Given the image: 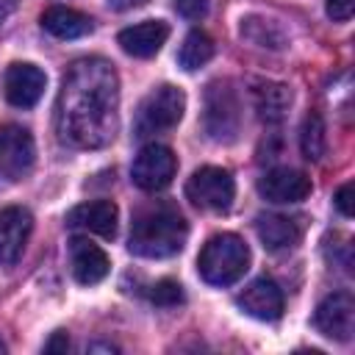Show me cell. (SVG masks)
I'll use <instances>...</instances> for the list:
<instances>
[{
    "label": "cell",
    "mask_w": 355,
    "mask_h": 355,
    "mask_svg": "<svg viewBox=\"0 0 355 355\" xmlns=\"http://www.w3.org/2000/svg\"><path fill=\"white\" fill-rule=\"evenodd\" d=\"M116 216H119V211L111 200H89V202L75 205L67 214V227L111 239L116 233Z\"/></svg>",
    "instance_id": "15"
},
{
    "label": "cell",
    "mask_w": 355,
    "mask_h": 355,
    "mask_svg": "<svg viewBox=\"0 0 355 355\" xmlns=\"http://www.w3.org/2000/svg\"><path fill=\"white\" fill-rule=\"evenodd\" d=\"M186 197L202 211H227L236 197V183L222 166H200L186 183Z\"/></svg>",
    "instance_id": "6"
},
{
    "label": "cell",
    "mask_w": 355,
    "mask_h": 355,
    "mask_svg": "<svg viewBox=\"0 0 355 355\" xmlns=\"http://www.w3.org/2000/svg\"><path fill=\"white\" fill-rule=\"evenodd\" d=\"M258 194L275 205L302 202L311 194V178L291 166H275L258 180Z\"/></svg>",
    "instance_id": "11"
},
{
    "label": "cell",
    "mask_w": 355,
    "mask_h": 355,
    "mask_svg": "<svg viewBox=\"0 0 355 355\" xmlns=\"http://www.w3.org/2000/svg\"><path fill=\"white\" fill-rule=\"evenodd\" d=\"M178 172V158L166 144H144L130 166V180L141 191H161L172 183Z\"/></svg>",
    "instance_id": "7"
},
{
    "label": "cell",
    "mask_w": 355,
    "mask_h": 355,
    "mask_svg": "<svg viewBox=\"0 0 355 355\" xmlns=\"http://www.w3.org/2000/svg\"><path fill=\"white\" fill-rule=\"evenodd\" d=\"M183 108H186V97L178 86L172 83H161L155 86L136 108V116H133V136L136 139H150L155 133H164V130H172L180 116H183Z\"/></svg>",
    "instance_id": "4"
},
{
    "label": "cell",
    "mask_w": 355,
    "mask_h": 355,
    "mask_svg": "<svg viewBox=\"0 0 355 355\" xmlns=\"http://www.w3.org/2000/svg\"><path fill=\"white\" fill-rule=\"evenodd\" d=\"M189 239V225L172 205H158L136 214L130 225V252L141 258H169L183 250Z\"/></svg>",
    "instance_id": "2"
},
{
    "label": "cell",
    "mask_w": 355,
    "mask_h": 355,
    "mask_svg": "<svg viewBox=\"0 0 355 355\" xmlns=\"http://www.w3.org/2000/svg\"><path fill=\"white\" fill-rule=\"evenodd\" d=\"M336 208H338L344 216H352V183H344V186L336 191Z\"/></svg>",
    "instance_id": "26"
},
{
    "label": "cell",
    "mask_w": 355,
    "mask_h": 355,
    "mask_svg": "<svg viewBox=\"0 0 355 355\" xmlns=\"http://www.w3.org/2000/svg\"><path fill=\"white\" fill-rule=\"evenodd\" d=\"M3 349H6V347H3V341H0V352H3Z\"/></svg>",
    "instance_id": "30"
},
{
    "label": "cell",
    "mask_w": 355,
    "mask_h": 355,
    "mask_svg": "<svg viewBox=\"0 0 355 355\" xmlns=\"http://www.w3.org/2000/svg\"><path fill=\"white\" fill-rule=\"evenodd\" d=\"M31 230H33V216L28 208L8 205L0 211V266H11L22 255Z\"/></svg>",
    "instance_id": "12"
},
{
    "label": "cell",
    "mask_w": 355,
    "mask_h": 355,
    "mask_svg": "<svg viewBox=\"0 0 355 355\" xmlns=\"http://www.w3.org/2000/svg\"><path fill=\"white\" fill-rule=\"evenodd\" d=\"M119 128V78L105 58L75 61L55 100L58 139L78 150H100Z\"/></svg>",
    "instance_id": "1"
},
{
    "label": "cell",
    "mask_w": 355,
    "mask_h": 355,
    "mask_svg": "<svg viewBox=\"0 0 355 355\" xmlns=\"http://www.w3.org/2000/svg\"><path fill=\"white\" fill-rule=\"evenodd\" d=\"M236 302H239V308H241L247 316H252V319H258V322H275V319H280V313H283V291H280V286H277L275 280H269V277L252 280V283L236 297Z\"/></svg>",
    "instance_id": "13"
},
{
    "label": "cell",
    "mask_w": 355,
    "mask_h": 355,
    "mask_svg": "<svg viewBox=\"0 0 355 355\" xmlns=\"http://www.w3.org/2000/svg\"><path fill=\"white\" fill-rule=\"evenodd\" d=\"M252 105H255L261 122L277 125L288 114L291 89L286 83H275V80H255L252 83Z\"/></svg>",
    "instance_id": "18"
},
{
    "label": "cell",
    "mask_w": 355,
    "mask_h": 355,
    "mask_svg": "<svg viewBox=\"0 0 355 355\" xmlns=\"http://www.w3.org/2000/svg\"><path fill=\"white\" fill-rule=\"evenodd\" d=\"M175 8H178V14H180V17H186V19L197 22V19H202V17L208 14L211 0H175Z\"/></svg>",
    "instance_id": "24"
},
{
    "label": "cell",
    "mask_w": 355,
    "mask_h": 355,
    "mask_svg": "<svg viewBox=\"0 0 355 355\" xmlns=\"http://www.w3.org/2000/svg\"><path fill=\"white\" fill-rule=\"evenodd\" d=\"M14 6H17V0H0V22L14 11Z\"/></svg>",
    "instance_id": "29"
},
{
    "label": "cell",
    "mask_w": 355,
    "mask_h": 355,
    "mask_svg": "<svg viewBox=\"0 0 355 355\" xmlns=\"http://www.w3.org/2000/svg\"><path fill=\"white\" fill-rule=\"evenodd\" d=\"M355 11V0H327V17L336 22H347Z\"/></svg>",
    "instance_id": "25"
},
{
    "label": "cell",
    "mask_w": 355,
    "mask_h": 355,
    "mask_svg": "<svg viewBox=\"0 0 355 355\" xmlns=\"http://www.w3.org/2000/svg\"><path fill=\"white\" fill-rule=\"evenodd\" d=\"M255 233L266 250L280 252L300 244L305 233V222L302 216H288V214H261L255 219Z\"/></svg>",
    "instance_id": "14"
},
{
    "label": "cell",
    "mask_w": 355,
    "mask_h": 355,
    "mask_svg": "<svg viewBox=\"0 0 355 355\" xmlns=\"http://www.w3.org/2000/svg\"><path fill=\"white\" fill-rule=\"evenodd\" d=\"M69 349V336L64 330H55L53 338L44 344V352H67Z\"/></svg>",
    "instance_id": "27"
},
{
    "label": "cell",
    "mask_w": 355,
    "mask_h": 355,
    "mask_svg": "<svg viewBox=\"0 0 355 355\" xmlns=\"http://www.w3.org/2000/svg\"><path fill=\"white\" fill-rule=\"evenodd\" d=\"M211 58H214V39L205 31H191L183 39L180 50H178V64L186 72H194V69L205 67Z\"/></svg>",
    "instance_id": "21"
},
{
    "label": "cell",
    "mask_w": 355,
    "mask_h": 355,
    "mask_svg": "<svg viewBox=\"0 0 355 355\" xmlns=\"http://www.w3.org/2000/svg\"><path fill=\"white\" fill-rule=\"evenodd\" d=\"M205 133L214 141H233L241 128V105L239 94L227 80H214L205 89V111H202Z\"/></svg>",
    "instance_id": "5"
},
{
    "label": "cell",
    "mask_w": 355,
    "mask_h": 355,
    "mask_svg": "<svg viewBox=\"0 0 355 355\" xmlns=\"http://www.w3.org/2000/svg\"><path fill=\"white\" fill-rule=\"evenodd\" d=\"M313 324L322 336L333 341H349L355 333V300L349 291L327 294L313 313Z\"/></svg>",
    "instance_id": "9"
},
{
    "label": "cell",
    "mask_w": 355,
    "mask_h": 355,
    "mask_svg": "<svg viewBox=\"0 0 355 355\" xmlns=\"http://www.w3.org/2000/svg\"><path fill=\"white\" fill-rule=\"evenodd\" d=\"M69 266H72V277L83 286L100 283L111 269L108 255L94 241H89L83 236H75L69 241Z\"/></svg>",
    "instance_id": "17"
},
{
    "label": "cell",
    "mask_w": 355,
    "mask_h": 355,
    "mask_svg": "<svg viewBox=\"0 0 355 355\" xmlns=\"http://www.w3.org/2000/svg\"><path fill=\"white\" fill-rule=\"evenodd\" d=\"M36 161V144L28 128L22 125H0V175L8 180H22Z\"/></svg>",
    "instance_id": "8"
},
{
    "label": "cell",
    "mask_w": 355,
    "mask_h": 355,
    "mask_svg": "<svg viewBox=\"0 0 355 355\" xmlns=\"http://www.w3.org/2000/svg\"><path fill=\"white\" fill-rule=\"evenodd\" d=\"M324 147H327V136H324V119L319 111H311L305 119H302V128H300V150L308 161H319L324 155Z\"/></svg>",
    "instance_id": "22"
},
{
    "label": "cell",
    "mask_w": 355,
    "mask_h": 355,
    "mask_svg": "<svg viewBox=\"0 0 355 355\" xmlns=\"http://www.w3.org/2000/svg\"><path fill=\"white\" fill-rule=\"evenodd\" d=\"M247 269H250V247L236 233L211 236L197 255V272L211 286H230L241 280Z\"/></svg>",
    "instance_id": "3"
},
{
    "label": "cell",
    "mask_w": 355,
    "mask_h": 355,
    "mask_svg": "<svg viewBox=\"0 0 355 355\" xmlns=\"http://www.w3.org/2000/svg\"><path fill=\"white\" fill-rule=\"evenodd\" d=\"M44 86L47 75L28 61H14L3 75V92L14 108H33L44 94Z\"/></svg>",
    "instance_id": "10"
},
{
    "label": "cell",
    "mask_w": 355,
    "mask_h": 355,
    "mask_svg": "<svg viewBox=\"0 0 355 355\" xmlns=\"http://www.w3.org/2000/svg\"><path fill=\"white\" fill-rule=\"evenodd\" d=\"M42 28L55 39H80V36H89L94 31V22H92V17H86L75 8L50 6L42 14Z\"/></svg>",
    "instance_id": "19"
},
{
    "label": "cell",
    "mask_w": 355,
    "mask_h": 355,
    "mask_svg": "<svg viewBox=\"0 0 355 355\" xmlns=\"http://www.w3.org/2000/svg\"><path fill=\"white\" fill-rule=\"evenodd\" d=\"M241 36L258 47H269V50H283L288 44L286 31L280 28L277 19L261 17V14H250L241 19Z\"/></svg>",
    "instance_id": "20"
},
{
    "label": "cell",
    "mask_w": 355,
    "mask_h": 355,
    "mask_svg": "<svg viewBox=\"0 0 355 355\" xmlns=\"http://www.w3.org/2000/svg\"><path fill=\"white\" fill-rule=\"evenodd\" d=\"M147 297L155 305H178V302H183V286L172 277H164L147 288Z\"/></svg>",
    "instance_id": "23"
},
{
    "label": "cell",
    "mask_w": 355,
    "mask_h": 355,
    "mask_svg": "<svg viewBox=\"0 0 355 355\" xmlns=\"http://www.w3.org/2000/svg\"><path fill=\"white\" fill-rule=\"evenodd\" d=\"M144 0H108V6L111 8H116V11H128V8H136V6H141Z\"/></svg>",
    "instance_id": "28"
},
{
    "label": "cell",
    "mask_w": 355,
    "mask_h": 355,
    "mask_svg": "<svg viewBox=\"0 0 355 355\" xmlns=\"http://www.w3.org/2000/svg\"><path fill=\"white\" fill-rule=\"evenodd\" d=\"M166 39H169V25L164 19L136 22V25L119 31V36H116L119 47L128 55H133V58H150V55H155L164 47Z\"/></svg>",
    "instance_id": "16"
}]
</instances>
